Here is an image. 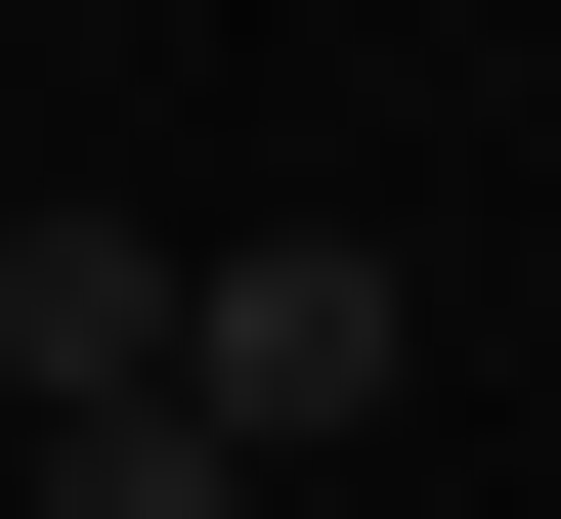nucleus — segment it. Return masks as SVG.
I'll list each match as a JSON object with an SVG mask.
<instances>
[{"instance_id": "f03ea898", "label": "nucleus", "mask_w": 561, "mask_h": 519, "mask_svg": "<svg viewBox=\"0 0 561 519\" xmlns=\"http://www.w3.org/2000/svg\"><path fill=\"white\" fill-rule=\"evenodd\" d=\"M0 433H173V217H0Z\"/></svg>"}, {"instance_id": "f257e3e1", "label": "nucleus", "mask_w": 561, "mask_h": 519, "mask_svg": "<svg viewBox=\"0 0 561 519\" xmlns=\"http://www.w3.org/2000/svg\"><path fill=\"white\" fill-rule=\"evenodd\" d=\"M389 390H432V260H389V217H216V260H173V433H216V476L389 433Z\"/></svg>"}, {"instance_id": "7ed1b4c3", "label": "nucleus", "mask_w": 561, "mask_h": 519, "mask_svg": "<svg viewBox=\"0 0 561 519\" xmlns=\"http://www.w3.org/2000/svg\"><path fill=\"white\" fill-rule=\"evenodd\" d=\"M44 519H260V476H216V433H44Z\"/></svg>"}]
</instances>
